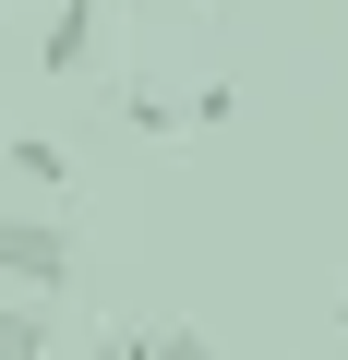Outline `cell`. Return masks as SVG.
<instances>
[{
  "label": "cell",
  "mask_w": 348,
  "mask_h": 360,
  "mask_svg": "<svg viewBox=\"0 0 348 360\" xmlns=\"http://www.w3.org/2000/svg\"><path fill=\"white\" fill-rule=\"evenodd\" d=\"M0 276L13 288H72V217H37V205H0Z\"/></svg>",
  "instance_id": "1"
},
{
  "label": "cell",
  "mask_w": 348,
  "mask_h": 360,
  "mask_svg": "<svg viewBox=\"0 0 348 360\" xmlns=\"http://www.w3.org/2000/svg\"><path fill=\"white\" fill-rule=\"evenodd\" d=\"M96 49H108V0H60L49 13V37H37V72H96Z\"/></svg>",
  "instance_id": "2"
},
{
  "label": "cell",
  "mask_w": 348,
  "mask_h": 360,
  "mask_svg": "<svg viewBox=\"0 0 348 360\" xmlns=\"http://www.w3.org/2000/svg\"><path fill=\"white\" fill-rule=\"evenodd\" d=\"M49 348H60L49 288H13V276H0V360H49Z\"/></svg>",
  "instance_id": "3"
},
{
  "label": "cell",
  "mask_w": 348,
  "mask_h": 360,
  "mask_svg": "<svg viewBox=\"0 0 348 360\" xmlns=\"http://www.w3.org/2000/svg\"><path fill=\"white\" fill-rule=\"evenodd\" d=\"M13 168L37 180V193H60V205H72V144H49V132H13Z\"/></svg>",
  "instance_id": "4"
},
{
  "label": "cell",
  "mask_w": 348,
  "mask_h": 360,
  "mask_svg": "<svg viewBox=\"0 0 348 360\" xmlns=\"http://www.w3.org/2000/svg\"><path fill=\"white\" fill-rule=\"evenodd\" d=\"M120 120H132V132H181V108H168L156 84H120Z\"/></svg>",
  "instance_id": "5"
},
{
  "label": "cell",
  "mask_w": 348,
  "mask_h": 360,
  "mask_svg": "<svg viewBox=\"0 0 348 360\" xmlns=\"http://www.w3.org/2000/svg\"><path fill=\"white\" fill-rule=\"evenodd\" d=\"M120 360H168V336L156 324H120Z\"/></svg>",
  "instance_id": "6"
},
{
  "label": "cell",
  "mask_w": 348,
  "mask_h": 360,
  "mask_svg": "<svg viewBox=\"0 0 348 360\" xmlns=\"http://www.w3.org/2000/svg\"><path fill=\"white\" fill-rule=\"evenodd\" d=\"M156 336H168V360H205V336H193V324H156Z\"/></svg>",
  "instance_id": "7"
},
{
  "label": "cell",
  "mask_w": 348,
  "mask_h": 360,
  "mask_svg": "<svg viewBox=\"0 0 348 360\" xmlns=\"http://www.w3.org/2000/svg\"><path fill=\"white\" fill-rule=\"evenodd\" d=\"M49 360H120V336H84V348H49Z\"/></svg>",
  "instance_id": "8"
},
{
  "label": "cell",
  "mask_w": 348,
  "mask_h": 360,
  "mask_svg": "<svg viewBox=\"0 0 348 360\" xmlns=\"http://www.w3.org/2000/svg\"><path fill=\"white\" fill-rule=\"evenodd\" d=\"M336 348H348V300H336Z\"/></svg>",
  "instance_id": "9"
},
{
  "label": "cell",
  "mask_w": 348,
  "mask_h": 360,
  "mask_svg": "<svg viewBox=\"0 0 348 360\" xmlns=\"http://www.w3.org/2000/svg\"><path fill=\"white\" fill-rule=\"evenodd\" d=\"M108 13H144V0H108Z\"/></svg>",
  "instance_id": "10"
},
{
  "label": "cell",
  "mask_w": 348,
  "mask_h": 360,
  "mask_svg": "<svg viewBox=\"0 0 348 360\" xmlns=\"http://www.w3.org/2000/svg\"><path fill=\"white\" fill-rule=\"evenodd\" d=\"M300 360H324V348H300Z\"/></svg>",
  "instance_id": "11"
}]
</instances>
